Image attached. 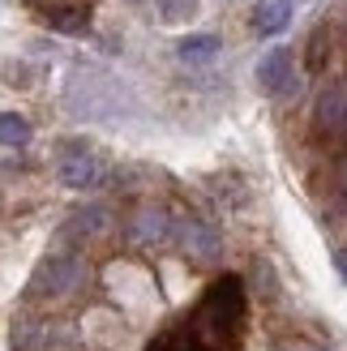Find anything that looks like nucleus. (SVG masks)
I'll use <instances>...</instances> for the list:
<instances>
[{"mask_svg":"<svg viewBox=\"0 0 347 351\" xmlns=\"http://www.w3.org/2000/svg\"><path fill=\"white\" fill-rule=\"evenodd\" d=\"M249 326V295L240 274L215 278L206 295L184 313L167 322L159 335L146 343V351H240Z\"/></svg>","mask_w":347,"mask_h":351,"instance_id":"obj_1","label":"nucleus"},{"mask_svg":"<svg viewBox=\"0 0 347 351\" xmlns=\"http://www.w3.org/2000/svg\"><path fill=\"white\" fill-rule=\"evenodd\" d=\"M64 108L82 120H120L129 112V95L116 77L99 73V69H77L64 90Z\"/></svg>","mask_w":347,"mask_h":351,"instance_id":"obj_2","label":"nucleus"},{"mask_svg":"<svg viewBox=\"0 0 347 351\" xmlns=\"http://www.w3.org/2000/svg\"><path fill=\"white\" fill-rule=\"evenodd\" d=\"M86 278V266L82 257L73 253H51L47 261H39V270L30 278V295H51V300H64V295H73Z\"/></svg>","mask_w":347,"mask_h":351,"instance_id":"obj_3","label":"nucleus"},{"mask_svg":"<svg viewBox=\"0 0 347 351\" xmlns=\"http://www.w3.org/2000/svg\"><path fill=\"white\" fill-rule=\"evenodd\" d=\"M257 82H262L266 95H291L296 90V64H291L287 47H270L262 60H257Z\"/></svg>","mask_w":347,"mask_h":351,"instance_id":"obj_4","label":"nucleus"},{"mask_svg":"<svg viewBox=\"0 0 347 351\" xmlns=\"http://www.w3.org/2000/svg\"><path fill=\"white\" fill-rule=\"evenodd\" d=\"M60 180L69 189H95L103 180V163L86 146H64V154H60Z\"/></svg>","mask_w":347,"mask_h":351,"instance_id":"obj_5","label":"nucleus"},{"mask_svg":"<svg viewBox=\"0 0 347 351\" xmlns=\"http://www.w3.org/2000/svg\"><path fill=\"white\" fill-rule=\"evenodd\" d=\"M34 9H39L47 17V26L60 30V34H82L91 26V9H86L82 0H34Z\"/></svg>","mask_w":347,"mask_h":351,"instance_id":"obj_6","label":"nucleus"},{"mask_svg":"<svg viewBox=\"0 0 347 351\" xmlns=\"http://www.w3.org/2000/svg\"><path fill=\"white\" fill-rule=\"evenodd\" d=\"M176 236H180V249L193 257V261H215L219 257V232L211 223H202V219H184V223H176Z\"/></svg>","mask_w":347,"mask_h":351,"instance_id":"obj_7","label":"nucleus"},{"mask_svg":"<svg viewBox=\"0 0 347 351\" xmlns=\"http://www.w3.org/2000/svg\"><path fill=\"white\" fill-rule=\"evenodd\" d=\"M318 129L326 137H343L347 133V82H331L318 99Z\"/></svg>","mask_w":347,"mask_h":351,"instance_id":"obj_8","label":"nucleus"},{"mask_svg":"<svg viewBox=\"0 0 347 351\" xmlns=\"http://www.w3.org/2000/svg\"><path fill=\"white\" fill-rule=\"evenodd\" d=\"M171 236V219H167V210H137V219H133V240L137 244H167Z\"/></svg>","mask_w":347,"mask_h":351,"instance_id":"obj_9","label":"nucleus"},{"mask_svg":"<svg viewBox=\"0 0 347 351\" xmlns=\"http://www.w3.org/2000/svg\"><path fill=\"white\" fill-rule=\"evenodd\" d=\"M291 13H296L291 0H257L253 26H257V34H279V30L291 26Z\"/></svg>","mask_w":347,"mask_h":351,"instance_id":"obj_10","label":"nucleus"},{"mask_svg":"<svg viewBox=\"0 0 347 351\" xmlns=\"http://www.w3.org/2000/svg\"><path fill=\"white\" fill-rule=\"evenodd\" d=\"M180 60H193V64H202V60H211L215 51H219V39L215 34H189V39H180Z\"/></svg>","mask_w":347,"mask_h":351,"instance_id":"obj_11","label":"nucleus"},{"mask_svg":"<svg viewBox=\"0 0 347 351\" xmlns=\"http://www.w3.org/2000/svg\"><path fill=\"white\" fill-rule=\"evenodd\" d=\"M30 142V125L17 112H0V146H26Z\"/></svg>","mask_w":347,"mask_h":351,"instance_id":"obj_12","label":"nucleus"},{"mask_svg":"<svg viewBox=\"0 0 347 351\" xmlns=\"http://www.w3.org/2000/svg\"><path fill=\"white\" fill-rule=\"evenodd\" d=\"M103 227H108V210H99V206H91V210H82V215H73V232H82V236H99Z\"/></svg>","mask_w":347,"mask_h":351,"instance_id":"obj_13","label":"nucleus"},{"mask_svg":"<svg viewBox=\"0 0 347 351\" xmlns=\"http://www.w3.org/2000/svg\"><path fill=\"white\" fill-rule=\"evenodd\" d=\"M198 0H159V13L163 22H184V17H193Z\"/></svg>","mask_w":347,"mask_h":351,"instance_id":"obj_14","label":"nucleus"},{"mask_svg":"<svg viewBox=\"0 0 347 351\" xmlns=\"http://www.w3.org/2000/svg\"><path fill=\"white\" fill-rule=\"evenodd\" d=\"M335 270L343 274V283H347V249H343V253H335Z\"/></svg>","mask_w":347,"mask_h":351,"instance_id":"obj_15","label":"nucleus"},{"mask_svg":"<svg viewBox=\"0 0 347 351\" xmlns=\"http://www.w3.org/2000/svg\"><path fill=\"white\" fill-rule=\"evenodd\" d=\"M343 189H347V171H343Z\"/></svg>","mask_w":347,"mask_h":351,"instance_id":"obj_16","label":"nucleus"}]
</instances>
